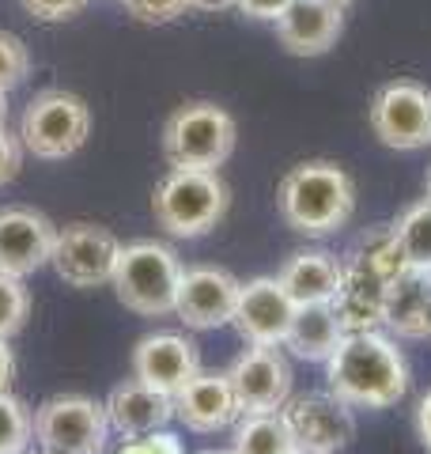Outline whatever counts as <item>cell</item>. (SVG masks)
I'll return each mask as SVG.
<instances>
[{
  "mask_svg": "<svg viewBox=\"0 0 431 454\" xmlns=\"http://www.w3.org/2000/svg\"><path fill=\"white\" fill-rule=\"evenodd\" d=\"M371 133L394 152H416L431 145V91L416 80H390L375 91L367 110Z\"/></svg>",
  "mask_w": 431,
  "mask_h": 454,
  "instance_id": "ba28073f",
  "label": "cell"
},
{
  "mask_svg": "<svg viewBox=\"0 0 431 454\" xmlns=\"http://www.w3.org/2000/svg\"><path fill=\"white\" fill-rule=\"evenodd\" d=\"M125 16L137 20L144 27H163V23H175L178 16L190 12V0H121Z\"/></svg>",
  "mask_w": 431,
  "mask_h": 454,
  "instance_id": "83f0119b",
  "label": "cell"
},
{
  "mask_svg": "<svg viewBox=\"0 0 431 454\" xmlns=\"http://www.w3.org/2000/svg\"><path fill=\"white\" fill-rule=\"evenodd\" d=\"M205 454H235V450H205Z\"/></svg>",
  "mask_w": 431,
  "mask_h": 454,
  "instance_id": "f35d334b",
  "label": "cell"
},
{
  "mask_svg": "<svg viewBox=\"0 0 431 454\" xmlns=\"http://www.w3.org/2000/svg\"><path fill=\"white\" fill-rule=\"evenodd\" d=\"M239 288L242 284L227 273V269H216V265L182 269L175 315H178V322L190 325V330H220V325L235 318Z\"/></svg>",
  "mask_w": 431,
  "mask_h": 454,
  "instance_id": "7c38bea8",
  "label": "cell"
},
{
  "mask_svg": "<svg viewBox=\"0 0 431 454\" xmlns=\"http://www.w3.org/2000/svg\"><path fill=\"white\" fill-rule=\"evenodd\" d=\"M175 417L193 432H220L239 417V402L231 390V379L216 372H197L175 394Z\"/></svg>",
  "mask_w": 431,
  "mask_h": 454,
  "instance_id": "ac0fdd59",
  "label": "cell"
},
{
  "mask_svg": "<svg viewBox=\"0 0 431 454\" xmlns=\"http://www.w3.org/2000/svg\"><path fill=\"white\" fill-rule=\"evenodd\" d=\"M118 254H121V243L114 239L110 227L76 220V223L57 227L50 265L68 288H98V284L114 280Z\"/></svg>",
  "mask_w": 431,
  "mask_h": 454,
  "instance_id": "9c48e42d",
  "label": "cell"
},
{
  "mask_svg": "<svg viewBox=\"0 0 431 454\" xmlns=\"http://www.w3.org/2000/svg\"><path fill=\"white\" fill-rule=\"evenodd\" d=\"M280 417L287 420V428H292L299 450L337 454L341 447H349L356 435L352 405L344 402V397H337L333 390L287 397L280 405Z\"/></svg>",
  "mask_w": 431,
  "mask_h": 454,
  "instance_id": "30bf717a",
  "label": "cell"
},
{
  "mask_svg": "<svg viewBox=\"0 0 431 454\" xmlns=\"http://www.w3.org/2000/svg\"><path fill=\"white\" fill-rule=\"evenodd\" d=\"M23 167V145L16 133H8V125H0V186H8Z\"/></svg>",
  "mask_w": 431,
  "mask_h": 454,
  "instance_id": "4dcf8cb0",
  "label": "cell"
},
{
  "mask_svg": "<svg viewBox=\"0 0 431 454\" xmlns=\"http://www.w3.org/2000/svg\"><path fill=\"white\" fill-rule=\"evenodd\" d=\"M284 292L295 300V307L303 303H333V295L341 288V262L329 250H299L284 262L280 277Z\"/></svg>",
  "mask_w": 431,
  "mask_h": 454,
  "instance_id": "44dd1931",
  "label": "cell"
},
{
  "mask_svg": "<svg viewBox=\"0 0 431 454\" xmlns=\"http://www.w3.org/2000/svg\"><path fill=\"white\" fill-rule=\"evenodd\" d=\"M427 201H431V170H427Z\"/></svg>",
  "mask_w": 431,
  "mask_h": 454,
  "instance_id": "74e56055",
  "label": "cell"
},
{
  "mask_svg": "<svg viewBox=\"0 0 431 454\" xmlns=\"http://www.w3.org/2000/svg\"><path fill=\"white\" fill-rule=\"evenodd\" d=\"M295 454H318V450H295Z\"/></svg>",
  "mask_w": 431,
  "mask_h": 454,
  "instance_id": "ab89813d",
  "label": "cell"
},
{
  "mask_svg": "<svg viewBox=\"0 0 431 454\" xmlns=\"http://www.w3.org/2000/svg\"><path fill=\"white\" fill-rule=\"evenodd\" d=\"M200 372L197 345L182 333H152L133 348V379L175 397Z\"/></svg>",
  "mask_w": 431,
  "mask_h": 454,
  "instance_id": "2e32d148",
  "label": "cell"
},
{
  "mask_svg": "<svg viewBox=\"0 0 431 454\" xmlns=\"http://www.w3.org/2000/svg\"><path fill=\"white\" fill-rule=\"evenodd\" d=\"M91 137V110L80 95L61 91V88H46L27 103L23 118H20V145L27 155L35 160H68L76 155Z\"/></svg>",
  "mask_w": 431,
  "mask_h": 454,
  "instance_id": "8992f818",
  "label": "cell"
},
{
  "mask_svg": "<svg viewBox=\"0 0 431 454\" xmlns=\"http://www.w3.org/2000/svg\"><path fill=\"white\" fill-rule=\"evenodd\" d=\"M31 76V50L12 31H0V91H12Z\"/></svg>",
  "mask_w": 431,
  "mask_h": 454,
  "instance_id": "4316f807",
  "label": "cell"
},
{
  "mask_svg": "<svg viewBox=\"0 0 431 454\" xmlns=\"http://www.w3.org/2000/svg\"><path fill=\"white\" fill-rule=\"evenodd\" d=\"M114 454H182V443H178V435L160 428V432H148V435H133Z\"/></svg>",
  "mask_w": 431,
  "mask_h": 454,
  "instance_id": "f546056e",
  "label": "cell"
},
{
  "mask_svg": "<svg viewBox=\"0 0 431 454\" xmlns=\"http://www.w3.org/2000/svg\"><path fill=\"white\" fill-rule=\"evenodd\" d=\"M333 4H337V8H349V4H352V0H333Z\"/></svg>",
  "mask_w": 431,
  "mask_h": 454,
  "instance_id": "8d00e7d4",
  "label": "cell"
},
{
  "mask_svg": "<svg viewBox=\"0 0 431 454\" xmlns=\"http://www.w3.org/2000/svg\"><path fill=\"white\" fill-rule=\"evenodd\" d=\"M27 315H31V292L20 277L0 273V337H12L23 330Z\"/></svg>",
  "mask_w": 431,
  "mask_h": 454,
  "instance_id": "484cf974",
  "label": "cell"
},
{
  "mask_svg": "<svg viewBox=\"0 0 431 454\" xmlns=\"http://www.w3.org/2000/svg\"><path fill=\"white\" fill-rule=\"evenodd\" d=\"M235 454H295V435L280 413H250L235 428Z\"/></svg>",
  "mask_w": 431,
  "mask_h": 454,
  "instance_id": "603a6c76",
  "label": "cell"
},
{
  "mask_svg": "<svg viewBox=\"0 0 431 454\" xmlns=\"http://www.w3.org/2000/svg\"><path fill=\"white\" fill-rule=\"evenodd\" d=\"M325 367L329 390L344 397L352 409H390L409 390L405 352L379 330L344 333Z\"/></svg>",
  "mask_w": 431,
  "mask_h": 454,
  "instance_id": "6da1fadb",
  "label": "cell"
},
{
  "mask_svg": "<svg viewBox=\"0 0 431 454\" xmlns=\"http://www.w3.org/2000/svg\"><path fill=\"white\" fill-rule=\"evenodd\" d=\"M23 12L38 23H65L88 8V0H20Z\"/></svg>",
  "mask_w": 431,
  "mask_h": 454,
  "instance_id": "f1b7e54d",
  "label": "cell"
},
{
  "mask_svg": "<svg viewBox=\"0 0 431 454\" xmlns=\"http://www.w3.org/2000/svg\"><path fill=\"white\" fill-rule=\"evenodd\" d=\"M106 417H110V428L121 432L125 439L148 435V432L167 428V420L175 417V397L163 394V390L144 387L140 379H129V382H121V387L110 390Z\"/></svg>",
  "mask_w": 431,
  "mask_h": 454,
  "instance_id": "d6986e66",
  "label": "cell"
},
{
  "mask_svg": "<svg viewBox=\"0 0 431 454\" xmlns=\"http://www.w3.org/2000/svg\"><path fill=\"white\" fill-rule=\"evenodd\" d=\"M106 405L83 394H57L35 409V443L42 454H98L106 447Z\"/></svg>",
  "mask_w": 431,
  "mask_h": 454,
  "instance_id": "52a82bcc",
  "label": "cell"
},
{
  "mask_svg": "<svg viewBox=\"0 0 431 454\" xmlns=\"http://www.w3.org/2000/svg\"><path fill=\"white\" fill-rule=\"evenodd\" d=\"M0 125H8V91H0Z\"/></svg>",
  "mask_w": 431,
  "mask_h": 454,
  "instance_id": "d590c367",
  "label": "cell"
},
{
  "mask_svg": "<svg viewBox=\"0 0 431 454\" xmlns=\"http://www.w3.org/2000/svg\"><path fill=\"white\" fill-rule=\"evenodd\" d=\"M382 325L397 337H431V269H401L394 277Z\"/></svg>",
  "mask_w": 431,
  "mask_h": 454,
  "instance_id": "ffe728a7",
  "label": "cell"
},
{
  "mask_svg": "<svg viewBox=\"0 0 431 454\" xmlns=\"http://www.w3.org/2000/svg\"><path fill=\"white\" fill-rule=\"evenodd\" d=\"M38 454H42V450H38Z\"/></svg>",
  "mask_w": 431,
  "mask_h": 454,
  "instance_id": "60d3db41",
  "label": "cell"
},
{
  "mask_svg": "<svg viewBox=\"0 0 431 454\" xmlns=\"http://www.w3.org/2000/svg\"><path fill=\"white\" fill-rule=\"evenodd\" d=\"M190 8H197V12H223V8H235V0H190Z\"/></svg>",
  "mask_w": 431,
  "mask_h": 454,
  "instance_id": "e575fe53",
  "label": "cell"
},
{
  "mask_svg": "<svg viewBox=\"0 0 431 454\" xmlns=\"http://www.w3.org/2000/svg\"><path fill=\"white\" fill-rule=\"evenodd\" d=\"M57 243V227L50 216L27 208V205H4L0 208V273L27 280L50 265Z\"/></svg>",
  "mask_w": 431,
  "mask_h": 454,
  "instance_id": "4fadbf2b",
  "label": "cell"
},
{
  "mask_svg": "<svg viewBox=\"0 0 431 454\" xmlns=\"http://www.w3.org/2000/svg\"><path fill=\"white\" fill-rule=\"evenodd\" d=\"M231 190L220 178V170H182L170 167L167 178L152 193V216L175 239L208 235L223 220Z\"/></svg>",
  "mask_w": 431,
  "mask_h": 454,
  "instance_id": "3957f363",
  "label": "cell"
},
{
  "mask_svg": "<svg viewBox=\"0 0 431 454\" xmlns=\"http://www.w3.org/2000/svg\"><path fill=\"white\" fill-rule=\"evenodd\" d=\"M239 125L223 106L197 98L185 103L163 125V155L182 170H220L235 152Z\"/></svg>",
  "mask_w": 431,
  "mask_h": 454,
  "instance_id": "277c9868",
  "label": "cell"
},
{
  "mask_svg": "<svg viewBox=\"0 0 431 454\" xmlns=\"http://www.w3.org/2000/svg\"><path fill=\"white\" fill-rule=\"evenodd\" d=\"M178 280H182V265L178 254L152 243V239H140V243H129L118 254V269H114V292L118 300L140 318H163L175 315V295H178Z\"/></svg>",
  "mask_w": 431,
  "mask_h": 454,
  "instance_id": "5b68a950",
  "label": "cell"
},
{
  "mask_svg": "<svg viewBox=\"0 0 431 454\" xmlns=\"http://www.w3.org/2000/svg\"><path fill=\"white\" fill-rule=\"evenodd\" d=\"M277 208L280 220L299 235H333L356 212V182L333 160L295 163L277 186Z\"/></svg>",
  "mask_w": 431,
  "mask_h": 454,
  "instance_id": "7a4b0ae2",
  "label": "cell"
},
{
  "mask_svg": "<svg viewBox=\"0 0 431 454\" xmlns=\"http://www.w3.org/2000/svg\"><path fill=\"white\" fill-rule=\"evenodd\" d=\"M416 432H420L424 450H431V390L420 397V405H416Z\"/></svg>",
  "mask_w": 431,
  "mask_h": 454,
  "instance_id": "d6a6232c",
  "label": "cell"
},
{
  "mask_svg": "<svg viewBox=\"0 0 431 454\" xmlns=\"http://www.w3.org/2000/svg\"><path fill=\"white\" fill-rule=\"evenodd\" d=\"M287 4H292V0H235V8L242 12V16L262 20V23H277Z\"/></svg>",
  "mask_w": 431,
  "mask_h": 454,
  "instance_id": "1f68e13d",
  "label": "cell"
},
{
  "mask_svg": "<svg viewBox=\"0 0 431 454\" xmlns=\"http://www.w3.org/2000/svg\"><path fill=\"white\" fill-rule=\"evenodd\" d=\"M295 318V300L277 277H254L239 288L235 330L247 345H284Z\"/></svg>",
  "mask_w": 431,
  "mask_h": 454,
  "instance_id": "5bb4252c",
  "label": "cell"
},
{
  "mask_svg": "<svg viewBox=\"0 0 431 454\" xmlns=\"http://www.w3.org/2000/svg\"><path fill=\"white\" fill-rule=\"evenodd\" d=\"M12 379H16V356L8 348V337H0V394L12 390Z\"/></svg>",
  "mask_w": 431,
  "mask_h": 454,
  "instance_id": "836d02e7",
  "label": "cell"
},
{
  "mask_svg": "<svg viewBox=\"0 0 431 454\" xmlns=\"http://www.w3.org/2000/svg\"><path fill=\"white\" fill-rule=\"evenodd\" d=\"M341 31H344V8H337L333 0H292L277 20L280 46L292 57L329 53L337 46Z\"/></svg>",
  "mask_w": 431,
  "mask_h": 454,
  "instance_id": "e0dca14e",
  "label": "cell"
},
{
  "mask_svg": "<svg viewBox=\"0 0 431 454\" xmlns=\"http://www.w3.org/2000/svg\"><path fill=\"white\" fill-rule=\"evenodd\" d=\"M35 443V413L12 390L0 394V454H27Z\"/></svg>",
  "mask_w": 431,
  "mask_h": 454,
  "instance_id": "d4e9b609",
  "label": "cell"
},
{
  "mask_svg": "<svg viewBox=\"0 0 431 454\" xmlns=\"http://www.w3.org/2000/svg\"><path fill=\"white\" fill-rule=\"evenodd\" d=\"M390 277H382L375 265L364 262L352 250L341 262V288L333 295V310L344 333H364L379 330L386 315V295H390Z\"/></svg>",
  "mask_w": 431,
  "mask_h": 454,
  "instance_id": "9a60e30c",
  "label": "cell"
},
{
  "mask_svg": "<svg viewBox=\"0 0 431 454\" xmlns=\"http://www.w3.org/2000/svg\"><path fill=\"white\" fill-rule=\"evenodd\" d=\"M394 235H397L409 269H431V201L427 197L401 212L394 223Z\"/></svg>",
  "mask_w": 431,
  "mask_h": 454,
  "instance_id": "cb8c5ba5",
  "label": "cell"
},
{
  "mask_svg": "<svg viewBox=\"0 0 431 454\" xmlns=\"http://www.w3.org/2000/svg\"><path fill=\"white\" fill-rule=\"evenodd\" d=\"M341 322H337V310L333 303H303L295 307V318H292V330L284 337V348H292L299 360H310V364H325L333 356V348L341 345Z\"/></svg>",
  "mask_w": 431,
  "mask_h": 454,
  "instance_id": "7402d4cb",
  "label": "cell"
},
{
  "mask_svg": "<svg viewBox=\"0 0 431 454\" xmlns=\"http://www.w3.org/2000/svg\"><path fill=\"white\" fill-rule=\"evenodd\" d=\"M231 390L239 413H280V405L292 397V364L284 360L280 345H250L231 364Z\"/></svg>",
  "mask_w": 431,
  "mask_h": 454,
  "instance_id": "8fae6325",
  "label": "cell"
}]
</instances>
